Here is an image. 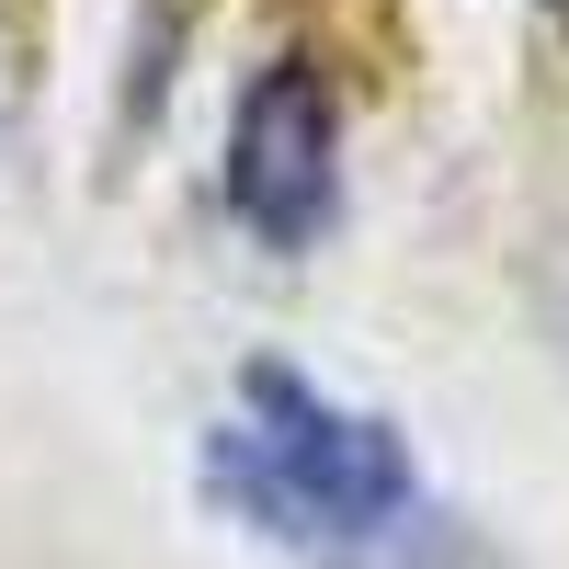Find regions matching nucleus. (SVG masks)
Returning a JSON list of instances; mask_svg holds the SVG:
<instances>
[{"instance_id": "nucleus-1", "label": "nucleus", "mask_w": 569, "mask_h": 569, "mask_svg": "<svg viewBox=\"0 0 569 569\" xmlns=\"http://www.w3.org/2000/svg\"><path fill=\"white\" fill-rule=\"evenodd\" d=\"M194 479L251 536L297 547L308 569H445L456 536L388 410H342L297 365H240V410L206 433Z\"/></svg>"}, {"instance_id": "nucleus-2", "label": "nucleus", "mask_w": 569, "mask_h": 569, "mask_svg": "<svg viewBox=\"0 0 569 569\" xmlns=\"http://www.w3.org/2000/svg\"><path fill=\"white\" fill-rule=\"evenodd\" d=\"M217 194L262 251H319L342 228V91H330L319 58L284 46L273 69H251L240 114H228Z\"/></svg>"}]
</instances>
